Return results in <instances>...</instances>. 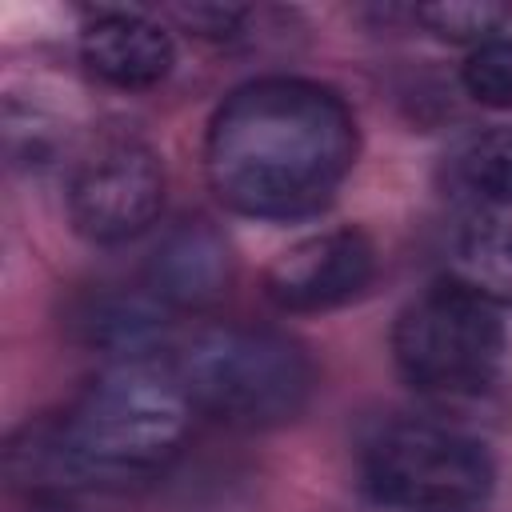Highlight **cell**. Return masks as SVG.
<instances>
[{
  "label": "cell",
  "instance_id": "obj_1",
  "mask_svg": "<svg viewBox=\"0 0 512 512\" xmlns=\"http://www.w3.org/2000/svg\"><path fill=\"white\" fill-rule=\"evenodd\" d=\"M356 160L348 104L312 80L264 76L224 96L204 136L212 192L240 216L296 220L320 212Z\"/></svg>",
  "mask_w": 512,
  "mask_h": 512
},
{
  "label": "cell",
  "instance_id": "obj_2",
  "mask_svg": "<svg viewBox=\"0 0 512 512\" xmlns=\"http://www.w3.org/2000/svg\"><path fill=\"white\" fill-rule=\"evenodd\" d=\"M192 400L176 372L124 360L96 376L48 428L12 444V472L24 484H116L160 472L184 444Z\"/></svg>",
  "mask_w": 512,
  "mask_h": 512
},
{
  "label": "cell",
  "instance_id": "obj_3",
  "mask_svg": "<svg viewBox=\"0 0 512 512\" xmlns=\"http://www.w3.org/2000/svg\"><path fill=\"white\" fill-rule=\"evenodd\" d=\"M176 380L192 408L236 428L284 424L300 416L312 396V364L304 348L280 332L248 324L200 328L176 360Z\"/></svg>",
  "mask_w": 512,
  "mask_h": 512
},
{
  "label": "cell",
  "instance_id": "obj_4",
  "mask_svg": "<svg viewBox=\"0 0 512 512\" xmlns=\"http://www.w3.org/2000/svg\"><path fill=\"white\" fill-rule=\"evenodd\" d=\"M392 356L420 392H480L504 360L500 312L460 280H436L396 316Z\"/></svg>",
  "mask_w": 512,
  "mask_h": 512
},
{
  "label": "cell",
  "instance_id": "obj_5",
  "mask_svg": "<svg viewBox=\"0 0 512 512\" xmlns=\"http://www.w3.org/2000/svg\"><path fill=\"white\" fill-rule=\"evenodd\" d=\"M364 484L396 512H480L492 496V460L456 428L400 420L368 444Z\"/></svg>",
  "mask_w": 512,
  "mask_h": 512
},
{
  "label": "cell",
  "instance_id": "obj_6",
  "mask_svg": "<svg viewBox=\"0 0 512 512\" xmlns=\"http://www.w3.org/2000/svg\"><path fill=\"white\" fill-rule=\"evenodd\" d=\"M164 208V168L132 136H108L88 148L68 180L72 228L92 244H124L156 224Z\"/></svg>",
  "mask_w": 512,
  "mask_h": 512
},
{
  "label": "cell",
  "instance_id": "obj_7",
  "mask_svg": "<svg viewBox=\"0 0 512 512\" xmlns=\"http://www.w3.org/2000/svg\"><path fill=\"white\" fill-rule=\"evenodd\" d=\"M376 276V248L356 228H332L284 248L264 276V292L284 312H328L356 300Z\"/></svg>",
  "mask_w": 512,
  "mask_h": 512
},
{
  "label": "cell",
  "instance_id": "obj_8",
  "mask_svg": "<svg viewBox=\"0 0 512 512\" xmlns=\"http://www.w3.org/2000/svg\"><path fill=\"white\" fill-rule=\"evenodd\" d=\"M232 280V252L224 232L204 220H180L172 224L148 260V288L160 304L172 308H208L228 292Z\"/></svg>",
  "mask_w": 512,
  "mask_h": 512
},
{
  "label": "cell",
  "instance_id": "obj_9",
  "mask_svg": "<svg viewBox=\"0 0 512 512\" xmlns=\"http://www.w3.org/2000/svg\"><path fill=\"white\" fill-rule=\"evenodd\" d=\"M80 56L92 76L116 88H152L172 68V36L136 12H104L80 36Z\"/></svg>",
  "mask_w": 512,
  "mask_h": 512
},
{
  "label": "cell",
  "instance_id": "obj_10",
  "mask_svg": "<svg viewBox=\"0 0 512 512\" xmlns=\"http://www.w3.org/2000/svg\"><path fill=\"white\" fill-rule=\"evenodd\" d=\"M452 280L472 288L492 308H512V224L484 220L468 228L452 256Z\"/></svg>",
  "mask_w": 512,
  "mask_h": 512
},
{
  "label": "cell",
  "instance_id": "obj_11",
  "mask_svg": "<svg viewBox=\"0 0 512 512\" xmlns=\"http://www.w3.org/2000/svg\"><path fill=\"white\" fill-rule=\"evenodd\" d=\"M160 300H148V296H100L84 308L80 324H84V340L96 344V348H108V352H120V356H144L148 344H156L160 336Z\"/></svg>",
  "mask_w": 512,
  "mask_h": 512
},
{
  "label": "cell",
  "instance_id": "obj_12",
  "mask_svg": "<svg viewBox=\"0 0 512 512\" xmlns=\"http://www.w3.org/2000/svg\"><path fill=\"white\" fill-rule=\"evenodd\" d=\"M416 24L436 32L440 40L456 44H488L512 16V4H492V0H448V4H424L412 12Z\"/></svg>",
  "mask_w": 512,
  "mask_h": 512
},
{
  "label": "cell",
  "instance_id": "obj_13",
  "mask_svg": "<svg viewBox=\"0 0 512 512\" xmlns=\"http://www.w3.org/2000/svg\"><path fill=\"white\" fill-rule=\"evenodd\" d=\"M464 180L472 192H480L492 204H508L512 208V124L488 128L484 136H476L460 160Z\"/></svg>",
  "mask_w": 512,
  "mask_h": 512
},
{
  "label": "cell",
  "instance_id": "obj_14",
  "mask_svg": "<svg viewBox=\"0 0 512 512\" xmlns=\"http://www.w3.org/2000/svg\"><path fill=\"white\" fill-rule=\"evenodd\" d=\"M472 100L488 108H512V40H488L480 44L460 72Z\"/></svg>",
  "mask_w": 512,
  "mask_h": 512
},
{
  "label": "cell",
  "instance_id": "obj_15",
  "mask_svg": "<svg viewBox=\"0 0 512 512\" xmlns=\"http://www.w3.org/2000/svg\"><path fill=\"white\" fill-rule=\"evenodd\" d=\"M172 16H176L180 24H188L196 36L220 40V36H232L236 24H240L248 12H244V8H232V4H192V8H172Z\"/></svg>",
  "mask_w": 512,
  "mask_h": 512
}]
</instances>
